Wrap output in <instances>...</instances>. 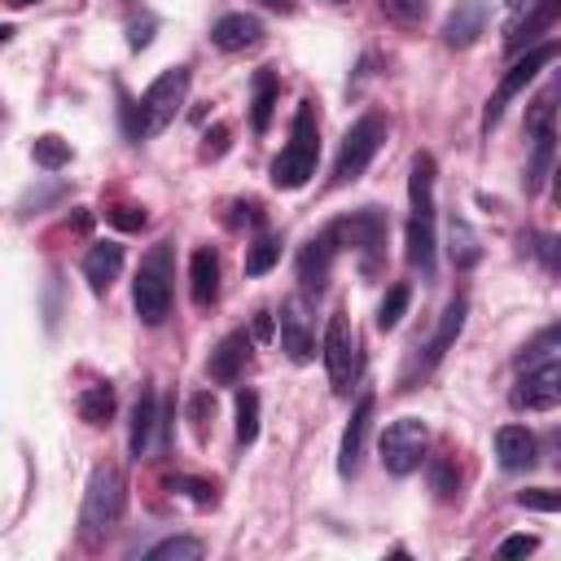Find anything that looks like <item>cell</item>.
Listing matches in <instances>:
<instances>
[{
    "label": "cell",
    "mask_w": 561,
    "mask_h": 561,
    "mask_svg": "<svg viewBox=\"0 0 561 561\" xmlns=\"http://www.w3.org/2000/svg\"><path fill=\"white\" fill-rule=\"evenodd\" d=\"M408 202H412V219H408V263L430 272L434 267V158L416 153L412 158V175H408Z\"/></svg>",
    "instance_id": "cell-1"
},
{
    "label": "cell",
    "mask_w": 561,
    "mask_h": 561,
    "mask_svg": "<svg viewBox=\"0 0 561 561\" xmlns=\"http://www.w3.org/2000/svg\"><path fill=\"white\" fill-rule=\"evenodd\" d=\"M316 158H320V127H316V105L302 101L289 127V145L276 153L272 162V184L276 188H302L316 175Z\"/></svg>",
    "instance_id": "cell-2"
},
{
    "label": "cell",
    "mask_w": 561,
    "mask_h": 561,
    "mask_svg": "<svg viewBox=\"0 0 561 561\" xmlns=\"http://www.w3.org/2000/svg\"><path fill=\"white\" fill-rule=\"evenodd\" d=\"M184 96H188V70H184V66L162 70V75L145 88V96L136 101V118H131V127H127V131H131L136 140L158 136V131L180 114Z\"/></svg>",
    "instance_id": "cell-3"
},
{
    "label": "cell",
    "mask_w": 561,
    "mask_h": 561,
    "mask_svg": "<svg viewBox=\"0 0 561 561\" xmlns=\"http://www.w3.org/2000/svg\"><path fill=\"white\" fill-rule=\"evenodd\" d=\"M131 307L149 329L171 316V245L167 241L149 245V254L140 259V272L131 280Z\"/></svg>",
    "instance_id": "cell-4"
},
{
    "label": "cell",
    "mask_w": 561,
    "mask_h": 561,
    "mask_svg": "<svg viewBox=\"0 0 561 561\" xmlns=\"http://www.w3.org/2000/svg\"><path fill=\"white\" fill-rule=\"evenodd\" d=\"M118 513H123V478H118V469L96 465L92 478H88V491H83V508H79V526H83L79 535H83V543L105 539L118 526Z\"/></svg>",
    "instance_id": "cell-5"
},
{
    "label": "cell",
    "mask_w": 561,
    "mask_h": 561,
    "mask_svg": "<svg viewBox=\"0 0 561 561\" xmlns=\"http://www.w3.org/2000/svg\"><path fill=\"white\" fill-rule=\"evenodd\" d=\"M386 118L381 114H364L359 123H351V131L342 136L337 162H333V184H351L364 175V167L377 158V149L386 145Z\"/></svg>",
    "instance_id": "cell-6"
},
{
    "label": "cell",
    "mask_w": 561,
    "mask_h": 561,
    "mask_svg": "<svg viewBox=\"0 0 561 561\" xmlns=\"http://www.w3.org/2000/svg\"><path fill=\"white\" fill-rule=\"evenodd\" d=\"M329 237L342 241L346 250H355L364 272H377V263H381V254H386V215H381L377 206H364V210L337 219V224L329 228Z\"/></svg>",
    "instance_id": "cell-7"
},
{
    "label": "cell",
    "mask_w": 561,
    "mask_h": 561,
    "mask_svg": "<svg viewBox=\"0 0 561 561\" xmlns=\"http://www.w3.org/2000/svg\"><path fill=\"white\" fill-rule=\"evenodd\" d=\"M425 443H430V425H425L421 416H399V421H390V425L381 430V443H377L386 473H394V478L412 473V469L421 465V456H425Z\"/></svg>",
    "instance_id": "cell-8"
},
{
    "label": "cell",
    "mask_w": 561,
    "mask_h": 561,
    "mask_svg": "<svg viewBox=\"0 0 561 561\" xmlns=\"http://www.w3.org/2000/svg\"><path fill=\"white\" fill-rule=\"evenodd\" d=\"M324 368H329V386H333L337 394H351V381L359 377V337H355L346 311H333V316H329Z\"/></svg>",
    "instance_id": "cell-9"
},
{
    "label": "cell",
    "mask_w": 561,
    "mask_h": 561,
    "mask_svg": "<svg viewBox=\"0 0 561 561\" xmlns=\"http://www.w3.org/2000/svg\"><path fill=\"white\" fill-rule=\"evenodd\" d=\"M557 57V39H548V44H535V48H526V57H517L508 70H504V79H500V88L491 92V101H486V114H482V131H491L495 123H500V114H504V105L548 66Z\"/></svg>",
    "instance_id": "cell-10"
},
{
    "label": "cell",
    "mask_w": 561,
    "mask_h": 561,
    "mask_svg": "<svg viewBox=\"0 0 561 561\" xmlns=\"http://www.w3.org/2000/svg\"><path fill=\"white\" fill-rule=\"evenodd\" d=\"M513 403L526 408V412H552L561 403V364L543 359V364L526 368V377L513 390Z\"/></svg>",
    "instance_id": "cell-11"
},
{
    "label": "cell",
    "mask_w": 561,
    "mask_h": 561,
    "mask_svg": "<svg viewBox=\"0 0 561 561\" xmlns=\"http://www.w3.org/2000/svg\"><path fill=\"white\" fill-rule=\"evenodd\" d=\"M280 351L294 359V364H307L311 351H316V337H311V316H307V302L294 294L280 302Z\"/></svg>",
    "instance_id": "cell-12"
},
{
    "label": "cell",
    "mask_w": 561,
    "mask_h": 561,
    "mask_svg": "<svg viewBox=\"0 0 561 561\" xmlns=\"http://www.w3.org/2000/svg\"><path fill=\"white\" fill-rule=\"evenodd\" d=\"M368 421H373V394H359V403L351 408V421L342 430V447H337V473L351 478L359 469L364 443H368Z\"/></svg>",
    "instance_id": "cell-13"
},
{
    "label": "cell",
    "mask_w": 561,
    "mask_h": 561,
    "mask_svg": "<svg viewBox=\"0 0 561 561\" xmlns=\"http://www.w3.org/2000/svg\"><path fill=\"white\" fill-rule=\"evenodd\" d=\"M263 39V22L254 13H224L215 26H210V44L224 48V53H241V48H254Z\"/></svg>",
    "instance_id": "cell-14"
},
{
    "label": "cell",
    "mask_w": 561,
    "mask_h": 561,
    "mask_svg": "<svg viewBox=\"0 0 561 561\" xmlns=\"http://www.w3.org/2000/svg\"><path fill=\"white\" fill-rule=\"evenodd\" d=\"M486 26V0H456V9L443 22V39L451 48H469Z\"/></svg>",
    "instance_id": "cell-15"
},
{
    "label": "cell",
    "mask_w": 561,
    "mask_h": 561,
    "mask_svg": "<svg viewBox=\"0 0 561 561\" xmlns=\"http://www.w3.org/2000/svg\"><path fill=\"white\" fill-rule=\"evenodd\" d=\"M329 267H333V237L320 232V237H311V241L302 245V254H298V280H302V289H307V294H320L324 280H329Z\"/></svg>",
    "instance_id": "cell-16"
},
{
    "label": "cell",
    "mask_w": 561,
    "mask_h": 561,
    "mask_svg": "<svg viewBox=\"0 0 561 561\" xmlns=\"http://www.w3.org/2000/svg\"><path fill=\"white\" fill-rule=\"evenodd\" d=\"M250 337L245 333H228L215 351H210V364H206V373H210V381H219V386H228V381H237L241 377V368H245V359H250Z\"/></svg>",
    "instance_id": "cell-17"
},
{
    "label": "cell",
    "mask_w": 561,
    "mask_h": 561,
    "mask_svg": "<svg viewBox=\"0 0 561 561\" xmlns=\"http://www.w3.org/2000/svg\"><path fill=\"white\" fill-rule=\"evenodd\" d=\"M123 272V245L118 241H96L88 254H83V276L96 294H105Z\"/></svg>",
    "instance_id": "cell-18"
},
{
    "label": "cell",
    "mask_w": 561,
    "mask_h": 561,
    "mask_svg": "<svg viewBox=\"0 0 561 561\" xmlns=\"http://www.w3.org/2000/svg\"><path fill=\"white\" fill-rule=\"evenodd\" d=\"M153 430H158V394L153 390H140V399L131 403V425H127V447H131L136 460L149 456Z\"/></svg>",
    "instance_id": "cell-19"
},
{
    "label": "cell",
    "mask_w": 561,
    "mask_h": 561,
    "mask_svg": "<svg viewBox=\"0 0 561 561\" xmlns=\"http://www.w3.org/2000/svg\"><path fill=\"white\" fill-rule=\"evenodd\" d=\"M495 456L504 469H530L535 465V434L526 425H500L495 430Z\"/></svg>",
    "instance_id": "cell-20"
},
{
    "label": "cell",
    "mask_w": 561,
    "mask_h": 561,
    "mask_svg": "<svg viewBox=\"0 0 561 561\" xmlns=\"http://www.w3.org/2000/svg\"><path fill=\"white\" fill-rule=\"evenodd\" d=\"M188 289H193V302L197 307H210L215 302V294H219V259H215V250H193V259H188Z\"/></svg>",
    "instance_id": "cell-21"
},
{
    "label": "cell",
    "mask_w": 561,
    "mask_h": 561,
    "mask_svg": "<svg viewBox=\"0 0 561 561\" xmlns=\"http://www.w3.org/2000/svg\"><path fill=\"white\" fill-rule=\"evenodd\" d=\"M465 316H469V302L465 298H451L447 307H443V316H438V329H434V337H430V346H425V364H438L443 355H447V346L460 337V329H465Z\"/></svg>",
    "instance_id": "cell-22"
},
{
    "label": "cell",
    "mask_w": 561,
    "mask_h": 561,
    "mask_svg": "<svg viewBox=\"0 0 561 561\" xmlns=\"http://www.w3.org/2000/svg\"><path fill=\"white\" fill-rule=\"evenodd\" d=\"M254 96H250V127L254 131H267L272 127V114H276V70H254Z\"/></svg>",
    "instance_id": "cell-23"
},
{
    "label": "cell",
    "mask_w": 561,
    "mask_h": 561,
    "mask_svg": "<svg viewBox=\"0 0 561 561\" xmlns=\"http://www.w3.org/2000/svg\"><path fill=\"white\" fill-rule=\"evenodd\" d=\"M447 254H451L456 267H473V263L482 259L478 232H473L465 219H456V215H451V224H447Z\"/></svg>",
    "instance_id": "cell-24"
},
{
    "label": "cell",
    "mask_w": 561,
    "mask_h": 561,
    "mask_svg": "<svg viewBox=\"0 0 561 561\" xmlns=\"http://www.w3.org/2000/svg\"><path fill=\"white\" fill-rule=\"evenodd\" d=\"M114 386L110 381H96V386H88L83 394H79V416L88 421V425H110V416H114Z\"/></svg>",
    "instance_id": "cell-25"
},
{
    "label": "cell",
    "mask_w": 561,
    "mask_h": 561,
    "mask_svg": "<svg viewBox=\"0 0 561 561\" xmlns=\"http://www.w3.org/2000/svg\"><path fill=\"white\" fill-rule=\"evenodd\" d=\"M552 13H557V0H535V13L508 31L504 48H508V53H522V48H526V39H535L539 31H548V26H552Z\"/></svg>",
    "instance_id": "cell-26"
},
{
    "label": "cell",
    "mask_w": 561,
    "mask_h": 561,
    "mask_svg": "<svg viewBox=\"0 0 561 561\" xmlns=\"http://www.w3.org/2000/svg\"><path fill=\"white\" fill-rule=\"evenodd\" d=\"M202 552H206L202 539H193V535H171V539L153 543V548L145 552V561H197Z\"/></svg>",
    "instance_id": "cell-27"
},
{
    "label": "cell",
    "mask_w": 561,
    "mask_h": 561,
    "mask_svg": "<svg viewBox=\"0 0 561 561\" xmlns=\"http://www.w3.org/2000/svg\"><path fill=\"white\" fill-rule=\"evenodd\" d=\"M408 302H412V289H408L403 280H399V285H390V289H386V298H381V307H377V329H381V333L399 329V320H403Z\"/></svg>",
    "instance_id": "cell-28"
},
{
    "label": "cell",
    "mask_w": 561,
    "mask_h": 561,
    "mask_svg": "<svg viewBox=\"0 0 561 561\" xmlns=\"http://www.w3.org/2000/svg\"><path fill=\"white\" fill-rule=\"evenodd\" d=\"M254 438H259V394L245 386L237 390V443L250 447Z\"/></svg>",
    "instance_id": "cell-29"
},
{
    "label": "cell",
    "mask_w": 561,
    "mask_h": 561,
    "mask_svg": "<svg viewBox=\"0 0 561 561\" xmlns=\"http://www.w3.org/2000/svg\"><path fill=\"white\" fill-rule=\"evenodd\" d=\"M31 153H35V162L44 167V171H61L66 162H70V145L61 140V136H35V145H31Z\"/></svg>",
    "instance_id": "cell-30"
},
{
    "label": "cell",
    "mask_w": 561,
    "mask_h": 561,
    "mask_svg": "<svg viewBox=\"0 0 561 561\" xmlns=\"http://www.w3.org/2000/svg\"><path fill=\"white\" fill-rule=\"evenodd\" d=\"M276 259H280V241H276V237H259V241L245 250V276H263V272H272Z\"/></svg>",
    "instance_id": "cell-31"
},
{
    "label": "cell",
    "mask_w": 561,
    "mask_h": 561,
    "mask_svg": "<svg viewBox=\"0 0 561 561\" xmlns=\"http://www.w3.org/2000/svg\"><path fill=\"white\" fill-rule=\"evenodd\" d=\"M430 486H434L438 500H456V491H460V473H456V465H451L447 456H434V460H430Z\"/></svg>",
    "instance_id": "cell-32"
},
{
    "label": "cell",
    "mask_w": 561,
    "mask_h": 561,
    "mask_svg": "<svg viewBox=\"0 0 561 561\" xmlns=\"http://www.w3.org/2000/svg\"><path fill=\"white\" fill-rule=\"evenodd\" d=\"M167 491H184L193 504H215V486L210 482H202V478H167Z\"/></svg>",
    "instance_id": "cell-33"
},
{
    "label": "cell",
    "mask_w": 561,
    "mask_h": 561,
    "mask_svg": "<svg viewBox=\"0 0 561 561\" xmlns=\"http://www.w3.org/2000/svg\"><path fill=\"white\" fill-rule=\"evenodd\" d=\"M517 504L522 508H535V513H557L561 508V495L548 491V486H530V491H517Z\"/></svg>",
    "instance_id": "cell-34"
},
{
    "label": "cell",
    "mask_w": 561,
    "mask_h": 561,
    "mask_svg": "<svg viewBox=\"0 0 561 561\" xmlns=\"http://www.w3.org/2000/svg\"><path fill=\"white\" fill-rule=\"evenodd\" d=\"M381 9L394 18V22H421L425 13H430V0H381Z\"/></svg>",
    "instance_id": "cell-35"
},
{
    "label": "cell",
    "mask_w": 561,
    "mask_h": 561,
    "mask_svg": "<svg viewBox=\"0 0 561 561\" xmlns=\"http://www.w3.org/2000/svg\"><path fill=\"white\" fill-rule=\"evenodd\" d=\"M210 416H215V394H210V390L193 394V399H188V421H193L197 438H206V421H210Z\"/></svg>",
    "instance_id": "cell-36"
},
{
    "label": "cell",
    "mask_w": 561,
    "mask_h": 561,
    "mask_svg": "<svg viewBox=\"0 0 561 561\" xmlns=\"http://www.w3.org/2000/svg\"><path fill=\"white\" fill-rule=\"evenodd\" d=\"M105 219H110L114 228H127V232L145 228V210H140V206H114V210H105Z\"/></svg>",
    "instance_id": "cell-37"
},
{
    "label": "cell",
    "mask_w": 561,
    "mask_h": 561,
    "mask_svg": "<svg viewBox=\"0 0 561 561\" xmlns=\"http://www.w3.org/2000/svg\"><path fill=\"white\" fill-rule=\"evenodd\" d=\"M535 548H539L535 535H508V539L500 543V557H522V552H535Z\"/></svg>",
    "instance_id": "cell-38"
},
{
    "label": "cell",
    "mask_w": 561,
    "mask_h": 561,
    "mask_svg": "<svg viewBox=\"0 0 561 561\" xmlns=\"http://www.w3.org/2000/svg\"><path fill=\"white\" fill-rule=\"evenodd\" d=\"M224 145H228V127H224V123H215V127L206 131V145H202V158H219V153H224Z\"/></svg>",
    "instance_id": "cell-39"
},
{
    "label": "cell",
    "mask_w": 561,
    "mask_h": 561,
    "mask_svg": "<svg viewBox=\"0 0 561 561\" xmlns=\"http://www.w3.org/2000/svg\"><path fill=\"white\" fill-rule=\"evenodd\" d=\"M149 39H153V18H145V22H131V26H127V44H131V48H145Z\"/></svg>",
    "instance_id": "cell-40"
},
{
    "label": "cell",
    "mask_w": 561,
    "mask_h": 561,
    "mask_svg": "<svg viewBox=\"0 0 561 561\" xmlns=\"http://www.w3.org/2000/svg\"><path fill=\"white\" fill-rule=\"evenodd\" d=\"M237 215H232V224H263V215H259V206L254 202H241V206H232Z\"/></svg>",
    "instance_id": "cell-41"
},
{
    "label": "cell",
    "mask_w": 561,
    "mask_h": 561,
    "mask_svg": "<svg viewBox=\"0 0 561 561\" xmlns=\"http://www.w3.org/2000/svg\"><path fill=\"white\" fill-rule=\"evenodd\" d=\"M267 337H272V316L259 311V320H254V342H267Z\"/></svg>",
    "instance_id": "cell-42"
},
{
    "label": "cell",
    "mask_w": 561,
    "mask_h": 561,
    "mask_svg": "<svg viewBox=\"0 0 561 561\" xmlns=\"http://www.w3.org/2000/svg\"><path fill=\"white\" fill-rule=\"evenodd\" d=\"M259 4H263V9H276V13H294L298 0H259Z\"/></svg>",
    "instance_id": "cell-43"
},
{
    "label": "cell",
    "mask_w": 561,
    "mask_h": 561,
    "mask_svg": "<svg viewBox=\"0 0 561 561\" xmlns=\"http://www.w3.org/2000/svg\"><path fill=\"white\" fill-rule=\"evenodd\" d=\"M9 35H13V26H4V22H0V44H4Z\"/></svg>",
    "instance_id": "cell-44"
},
{
    "label": "cell",
    "mask_w": 561,
    "mask_h": 561,
    "mask_svg": "<svg viewBox=\"0 0 561 561\" xmlns=\"http://www.w3.org/2000/svg\"><path fill=\"white\" fill-rule=\"evenodd\" d=\"M504 4H508V9H522V4H526V0H504Z\"/></svg>",
    "instance_id": "cell-45"
},
{
    "label": "cell",
    "mask_w": 561,
    "mask_h": 561,
    "mask_svg": "<svg viewBox=\"0 0 561 561\" xmlns=\"http://www.w3.org/2000/svg\"><path fill=\"white\" fill-rule=\"evenodd\" d=\"M9 4H18V9H22V4H35V0H9Z\"/></svg>",
    "instance_id": "cell-46"
},
{
    "label": "cell",
    "mask_w": 561,
    "mask_h": 561,
    "mask_svg": "<svg viewBox=\"0 0 561 561\" xmlns=\"http://www.w3.org/2000/svg\"><path fill=\"white\" fill-rule=\"evenodd\" d=\"M337 4H342V0H337Z\"/></svg>",
    "instance_id": "cell-47"
}]
</instances>
